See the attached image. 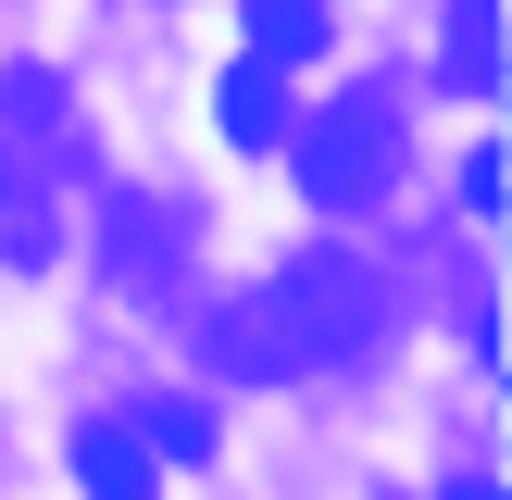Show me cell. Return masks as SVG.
<instances>
[{"mask_svg":"<svg viewBox=\"0 0 512 500\" xmlns=\"http://www.w3.org/2000/svg\"><path fill=\"white\" fill-rule=\"evenodd\" d=\"M375 325H388V288L350 250H300L263 288V350L275 363H350V350H375Z\"/></svg>","mask_w":512,"mask_h":500,"instance_id":"1","label":"cell"},{"mask_svg":"<svg viewBox=\"0 0 512 500\" xmlns=\"http://www.w3.org/2000/svg\"><path fill=\"white\" fill-rule=\"evenodd\" d=\"M400 175V100L388 88H363V100H338V113H313L300 125V188L338 213V200H375Z\"/></svg>","mask_w":512,"mask_h":500,"instance_id":"2","label":"cell"},{"mask_svg":"<svg viewBox=\"0 0 512 500\" xmlns=\"http://www.w3.org/2000/svg\"><path fill=\"white\" fill-rule=\"evenodd\" d=\"M250 75H300V63H325V38H338V25H325V0H250Z\"/></svg>","mask_w":512,"mask_h":500,"instance_id":"3","label":"cell"},{"mask_svg":"<svg viewBox=\"0 0 512 500\" xmlns=\"http://www.w3.org/2000/svg\"><path fill=\"white\" fill-rule=\"evenodd\" d=\"M75 488L88 500H150V450L125 425H75Z\"/></svg>","mask_w":512,"mask_h":500,"instance_id":"4","label":"cell"},{"mask_svg":"<svg viewBox=\"0 0 512 500\" xmlns=\"http://www.w3.org/2000/svg\"><path fill=\"white\" fill-rule=\"evenodd\" d=\"M450 88H500V0H450Z\"/></svg>","mask_w":512,"mask_h":500,"instance_id":"5","label":"cell"},{"mask_svg":"<svg viewBox=\"0 0 512 500\" xmlns=\"http://www.w3.org/2000/svg\"><path fill=\"white\" fill-rule=\"evenodd\" d=\"M138 450H163V463H213V413L200 400H150V425H125Z\"/></svg>","mask_w":512,"mask_h":500,"instance_id":"6","label":"cell"},{"mask_svg":"<svg viewBox=\"0 0 512 500\" xmlns=\"http://www.w3.org/2000/svg\"><path fill=\"white\" fill-rule=\"evenodd\" d=\"M225 138H238V150H263V138H288V100H275V75H225Z\"/></svg>","mask_w":512,"mask_h":500,"instance_id":"7","label":"cell"},{"mask_svg":"<svg viewBox=\"0 0 512 500\" xmlns=\"http://www.w3.org/2000/svg\"><path fill=\"white\" fill-rule=\"evenodd\" d=\"M438 500H500V475H450V488Z\"/></svg>","mask_w":512,"mask_h":500,"instance_id":"8","label":"cell"}]
</instances>
